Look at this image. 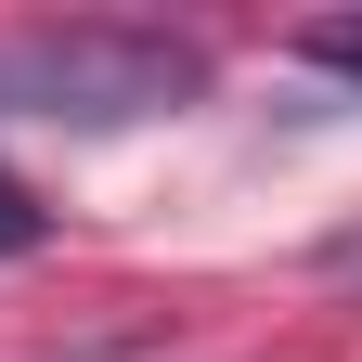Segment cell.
<instances>
[{"instance_id":"1","label":"cell","mask_w":362,"mask_h":362,"mask_svg":"<svg viewBox=\"0 0 362 362\" xmlns=\"http://www.w3.org/2000/svg\"><path fill=\"white\" fill-rule=\"evenodd\" d=\"M194 90H207V52L168 26H26V39H0V117L129 129V117H181Z\"/></svg>"},{"instance_id":"2","label":"cell","mask_w":362,"mask_h":362,"mask_svg":"<svg viewBox=\"0 0 362 362\" xmlns=\"http://www.w3.org/2000/svg\"><path fill=\"white\" fill-rule=\"evenodd\" d=\"M298 52L324 65V78H349V90H362V13H324V26H298Z\"/></svg>"},{"instance_id":"3","label":"cell","mask_w":362,"mask_h":362,"mask_svg":"<svg viewBox=\"0 0 362 362\" xmlns=\"http://www.w3.org/2000/svg\"><path fill=\"white\" fill-rule=\"evenodd\" d=\"M39 233H52V220H39V194H26V181H13V168H0V259H26Z\"/></svg>"}]
</instances>
